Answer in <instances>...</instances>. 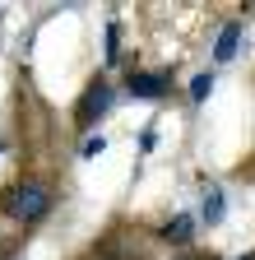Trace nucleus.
Returning <instances> with one entry per match:
<instances>
[{
	"mask_svg": "<svg viewBox=\"0 0 255 260\" xmlns=\"http://www.w3.org/2000/svg\"><path fill=\"white\" fill-rule=\"evenodd\" d=\"M56 200H60V172L51 162H19V177L0 190V218L19 237H28L38 223L51 218Z\"/></svg>",
	"mask_w": 255,
	"mask_h": 260,
	"instance_id": "obj_1",
	"label": "nucleus"
},
{
	"mask_svg": "<svg viewBox=\"0 0 255 260\" xmlns=\"http://www.w3.org/2000/svg\"><path fill=\"white\" fill-rule=\"evenodd\" d=\"M93 260H158L153 228H144L135 218H116L107 233L93 242Z\"/></svg>",
	"mask_w": 255,
	"mask_h": 260,
	"instance_id": "obj_2",
	"label": "nucleus"
},
{
	"mask_svg": "<svg viewBox=\"0 0 255 260\" xmlns=\"http://www.w3.org/2000/svg\"><path fill=\"white\" fill-rule=\"evenodd\" d=\"M112 107H116V84H112V75L107 70L88 75V84L79 88L75 107H70V130H75V135H93V130L112 116Z\"/></svg>",
	"mask_w": 255,
	"mask_h": 260,
	"instance_id": "obj_3",
	"label": "nucleus"
},
{
	"mask_svg": "<svg viewBox=\"0 0 255 260\" xmlns=\"http://www.w3.org/2000/svg\"><path fill=\"white\" fill-rule=\"evenodd\" d=\"M125 98H135V103H167L172 88H176V75L172 65H158V70H144V65H130L121 79Z\"/></svg>",
	"mask_w": 255,
	"mask_h": 260,
	"instance_id": "obj_4",
	"label": "nucleus"
},
{
	"mask_svg": "<svg viewBox=\"0 0 255 260\" xmlns=\"http://www.w3.org/2000/svg\"><path fill=\"white\" fill-rule=\"evenodd\" d=\"M195 237H200V218L195 214H172L153 228V242L158 246H172V251H195Z\"/></svg>",
	"mask_w": 255,
	"mask_h": 260,
	"instance_id": "obj_5",
	"label": "nucleus"
},
{
	"mask_svg": "<svg viewBox=\"0 0 255 260\" xmlns=\"http://www.w3.org/2000/svg\"><path fill=\"white\" fill-rule=\"evenodd\" d=\"M200 228H223V218H228V190H223L218 181H204V195H200Z\"/></svg>",
	"mask_w": 255,
	"mask_h": 260,
	"instance_id": "obj_6",
	"label": "nucleus"
},
{
	"mask_svg": "<svg viewBox=\"0 0 255 260\" xmlns=\"http://www.w3.org/2000/svg\"><path fill=\"white\" fill-rule=\"evenodd\" d=\"M237 51H241V19H232V23H223L218 28V38H213V65H232L237 60Z\"/></svg>",
	"mask_w": 255,
	"mask_h": 260,
	"instance_id": "obj_7",
	"label": "nucleus"
},
{
	"mask_svg": "<svg viewBox=\"0 0 255 260\" xmlns=\"http://www.w3.org/2000/svg\"><path fill=\"white\" fill-rule=\"evenodd\" d=\"M213 84H218V75H213V70H200V75H190V88H186V98H190V107H200V103H209V93H213Z\"/></svg>",
	"mask_w": 255,
	"mask_h": 260,
	"instance_id": "obj_8",
	"label": "nucleus"
},
{
	"mask_svg": "<svg viewBox=\"0 0 255 260\" xmlns=\"http://www.w3.org/2000/svg\"><path fill=\"white\" fill-rule=\"evenodd\" d=\"M112 65H121V19H107V65H102L107 75Z\"/></svg>",
	"mask_w": 255,
	"mask_h": 260,
	"instance_id": "obj_9",
	"label": "nucleus"
},
{
	"mask_svg": "<svg viewBox=\"0 0 255 260\" xmlns=\"http://www.w3.org/2000/svg\"><path fill=\"white\" fill-rule=\"evenodd\" d=\"M102 149H107V140H102V135H84V140H79V158H98Z\"/></svg>",
	"mask_w": 255,
	"mask_h": 260,
	"instance_id": "obj_10",
	"label": "nucleus"
},
{
	"mask_svg": "<svg viewBox=\"0 0 255 260\" xmlns=\"http://www.w3.org/2000/svg\"><path fill=\"white\" fill-rule=\"evenodd\" d=\"M153 144H158V125H144L139 130V153H153Z\"/></svg>",
	"mask_w": 255,
	"mask_h": 260,
	"instance_id": "obj_11",
	"label": "nucleus"
},
{
	"mask_svg": "<svg viewBox=\"0 0 255 260\" xmlns=\"http://www.w3.org/2000/svg\"><path fill=\"white\" fill-rule=\"evenodd\" d=\"M172 260H223V255H218V251H200V246H195V251H176Z\"/></svg>",
	"mask_w": 255,
	"mask_h": 260,
	"instance_id": "obj_12",
	"label": "nucleus"
},
{
	"mask_svg": "<svg viewBox=\"0 0 255 260\" xmlns=\"http://www.w3.org/2000/svg\"><path fill=\"white\" fill-rule=\"evenodd\" d=\"M241 177H246V181H255V162H241Z\"/></svg>",
	"mask_w": 255,
	"mask_h": 260,
	"instance_id": "obj_13",
	"label": "nucleus"
},
{
	"mask_svg": "<svg viewBox=\"0 0 255 260\" xmlns=\"http://www.w3.org/2000/svg\"><path fill=\"white\" fill-rule=\"evenodd\" d=\"M237 260H255V251H241V255H237Z\"/></svg>",
	"mask_w": 255,
	"mask_h": 260,
	"instance_id": "obj_14",
	"label": "nucleus"
}]
</instances>
